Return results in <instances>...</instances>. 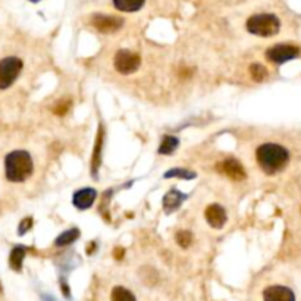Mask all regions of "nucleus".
Segmentation results:
<instances>
[{"mask_svg":"<svg viewBox=\"0 0 301 301\" xmlns=\"http://www.w3.org/2000/svg\"><path fill=\"white\" fill-rule=\"evenodd\" d=\"M187 198H188L187 194L181 193V191H178V190H171L169 193L165 194V197H163V200H162L163 209H165L168 213H171L173 210H178Z\"/></svg>","mask_w":301,"mask_h":301,"instance_id":"13","label":"nucleus"},{"mask_svg":"<svg viewBox=\"0 0 301 301\" xmlns=\"http://www.w3.org/2000/svg\"><path fill=\"white\" fill-rule=\"evenodd\" d=\"M298 55H300V49L292 44H276L266 50L267 61L276 65L292 61V59L298 58Z\"/></svg>","mask_w":301,"mask_h":301,"instance_id":"6","label":"nucleus"},{"mask_svg":"<svg viewBox=\"0 0 301 301\" xmlns=\"http://www.w3.org/2000/svg\"><path fill=\"white\" fill-rule=\"evenodd\" d=\"M33 2H37V0H33Z\"/></svg>","mask_w":301,"mask_h":301,"instance_id":"25","label":"nucleus"},{"mask_svg":"<svg viewBox=\"0 0 301 301\" xmlns=\"http://www.w3.org/2000/svg\"><path fill=\"white\" fill-rule=\"evenodd\" d=\"M78 238H80V231L77 228H72V229H68V231L62 232L59 237L56 238L55 244L58 247H65V245H69V244L75 242Z\"/></svg>","mask_w":301,"mask_h":301,"instance_id":"16","label":"nucleus"},{"mask_svg":"<svg viewBox=\"0 0 301 301\" xmlns=\"http://www.w3.org/2000/svg\"><path fill=\"white\" fill-rule=\"evenodd\" d=\"M204 216H206L207 223H209L212 228H215V229L223 228V225L226 223V219H228L225 209H223L222 206H219V204H210V206H207V207H206V212H204Z\"/></svg>","mask_w":301,"mask_h":301,"instance_id":"11","label":"nucleus"},{"mask_svg":"<svg viewBox=\"0 0 301 301\" xmlns=\"http://www.w3.org/2000/svg\"><path fill=\"white\" fill-rule=\"evenodd\" d=\"M165 178H182V179H194L195 173L182 168H176V169H171L165 173Z\"/></svg>","mask_w":301,"mask_h":301,"instance_id":"20","label":"nucleus"},{"mask_svg":"<svg viewBox=\"0 0 301 301\" xmlns=\"http://www.w3.org/2000/svg\"><path fill=\"white\" fill-rule=\"evenodd\" d=\"M33 157L28 151L14 150L5 159V173L11 182H22L33 173Z\"/></svg>","mask_w":301,"mask_h":301,"instance_id":"2","label":"nucleus"},{"mask_svg":"<svg viewBox=\"0 0 301 301\" xmlns=\"http://www.w3.org/2000/svg\"><path fill=\"white\" fill-rule=\"evenodd\" d=\"M22 61L17 56H9L0 61V90L12 86L22 71Z\"/></svg>","mask_w":301,"mask_h":301,"instance_id":"4","label":"nucleus"},{"mask_svg":"<svg viewBox=\"0 0 301 301\" xmlns=\"http://www.w3.org/2000/svg\"><path fill=\"white\" fill-rule=\"evenodd\" d=\"M124 254H125V250L121 248V247L115 248V251H113V256H115V258H118V260H121V258L124 257Z\"/></svg>","mask_w":301,"mask_h":301,"instance_id":"24","label":"nucleus"},{"mask_svg":"<svg viewBox=\"0 0 301 301\" xmlns=\"http://www.w3.org/2000/svg\"><path fill=\"white\" fill-rule=\"evenodd\" d=\"M112 301H137L135 295L124 286H115L112 289V295H110Z\"/></svg>","mask_w":301,"mask_h":301,"instance_id":"18","label":"nucleus"},{"mask_svg":"<svg viewBox=\"0 0 301 301\" xmlns=\"http://www.w3.org/2000/svg\"><path fill=\"white\" fill-rule=\"evenodd\" d=\"M256 160L266 175H275L286 166L289 153L279 144L264 143L256 150Z\"/></svg>","mask_w":301,"mask_h":301,"instance_id":"1","label":"nucleus"},{"mask_svg":"<svg viewBox=\"0 0 301 301\" xmlns=\"http://www.w3.org/2000/svg\"><path fill=\"white\" fill-rule=\"evenodd\" d=\"M71 109V100L69 99H62L59 102H56L55 108H53V113L58 116H64L68 113V110Z\"/></svg>","mask_w":301,"mask_h":301,"instance_id":"22","label":"nucleus"},{"mask_svg":"<svg viewBox=\"0 0 301 301\" xmlns=\"http://www.w3.org/2000/svg\"><path fill=\"white\" fill-rule=\"evenodd\" d=\"M103 146H105V127L100 124L99 131H97V138L93 147V154H91V176L97 179V173L102 166V154H103Z\"/></svg>","mask_w":301,"mask_h":301,"instance_id":"9","label":"nucleus"},{"mask_svg":"<svg viewBox=\"0 0 301 301\" xmlns=\"http://www.w3.org/2000/svg\"><path fill=\"white\" fill-rule=\"evenodd\" d=\"M91 25L103 33V34H113L118 30L122 28L124 25V20L119 17H112V15H102V14H96L91 18Z\"/></svg>","mask_w":301,"mask_h":301,"instance_id":"7","label":"nucleus"},{"mask_svg":"<svg viewBox=\"0 0 301 301\" xmlns=\"http://www.w3.org/2000/svg\"><path fill=\"white\" fill-rule=\"evenodd\" d=\"M216 169L219 173H223L234 181H242V179L247 178V172H245L244 166L241 165V162H238L237 159H225V160L217 163Z\"/></svg>","mask_w":301,"mask_h":301,"instance_id":"8","label":"nucleus"},{"mask_svg":"<svg viewBox=\"0 0 301 301\" xmlns=\"http://www.w3.org/2000/svg\"><path fill=\"white\" fill-rule=\"evenodd\" d=\"M247 31L258 37H273L279 33L280 21L272 14H258L248 18L245 24Z\"/></svg>","mask_w":301,"mask_h":301,"instance_id":"3","label":"nucleus"},{"mask_svg":"<svg viewBox=\"0 0 301 301\" xmlns=\"http://www.w3.org/2000/svg\"><path fill=\"white\" fill-rule=\"evenodd\" d=\"M264 301H295L292 289L282 285H272L263 291Z\"/></svg>","mask_w":301,"mask_h":301,"instance_id":"10","label":"nucleus"},{"mask_svg":"<svg viewBox=\"0 0 301 301\" xmlns=\"http://www.w3.org/2000/svg\"><path fill=\"white\" fill-rule=\"evenodd\" d=\"M250 75H251V78L254 80V81H257V83H261V81H264L266 78H267V69L263 66V65L260 64H253L250 66Z\"/></svg>","mask_w":301,"mask_h":301,"instance_id":"19","label":"nucleus"},{"mask_svg":"<svg viewBox=\"0 0 301 301\" xmlns=\"http://www.w3.org/2000/svg\"><path fill=\"white\" fill-rule=\"evenodd\" d=\"M96 197H97V191L94 188H83L74 194L72 203L77 209L87 210L93 206V203L96 201Z\"/></svg>","mask_w":301,"mask_h":301,"instance_id":"12","label":"nucleus"},{"mask_svg":"<svg viewBox=\"0 0 301 301\" xmlns=\"http://www.w3.org/2000/svg\"><path fill=\"white\" fill-rule=\"evenodd\" d=\"M141 65V58L138 53H134L131 50L122 49L118 50L113 58V66L115 69L122 75H131L134 74Z\"/></svg>","mask_w":301,"mask_h":301,"instance_id":"5","label":"nucleus"},{"mask_svg":"<svg viewBox=\"0 0 301 301\" xmlns=\"http://www.w3.org/2000/svg\"><path fill=\"white\" fill-rule=\"evenodd\" d=\"M0 289H2V288H0Z\"/></svg>","mask_w":301,"mask_h":301,"instance_id":"26","label":"nucleus"},{"mask_svg":"<svg viewBox=\"0 0 301 301\" xmlns=\"http://www.w3.org/2000/svg\"><path fill=\"white\" fill-rule=\"evenodd\" d=\"M179 146V140L173 135H165L162 140V144L159 147L160 154H172L176 150V147Z\"/></svg>","mask_w":301,"mask_h":301,"instance_id":"17","label":"nucleus"},{"mask_svg":"<svg viewBox=\"0 0 301 301\" xmlns=\"http://www.w3.org/2000/svg\"><path fill=\"white\" fill-rule=\"evenodd\" d=\"M144 3L146 0H113V6L121 12H137Z\"/></svg>","mask_w":301,"mask_h":301,"instance_id":"14","label":"nucleus"},{"mask_svg":"<svg viewBox=\"0 0 301 301\" xmlns=\"http://www.w3.org/2000/svg\"><path fill=\"white\" fill-rule=\"evenodd\" d=\"M176 241L182 248H187L193 242V234L190 231H178L176 232Z\"/></svg>","mask_w":301,"mask_h":301,"instance_id":"21","label":"nucleus"},{"mask_svg":"<svg viewBox=\"0 0 301 301\" xmlns=\"http://www.w3.org/2000/svg\"><path fill=\"white\" fill-rule=\"evenodd\" d=\"M33 226V219L31 217H25L20 223V228H18V234L20 235H24L25 232H28V229H31Z\"/></svg>","mask_w":301,"mask_h":301,"instance_id":"23","label":"nucleus"},{"mask_svg":"<svg viewBox=\"0 0 301 301\" xmlns=\"http://www.w3.org/2000/svg\"><path fill=\"white\" fill-rule=\"evenodd\" d=\"M27 254V248L22 247V245H17L12 251H11V256H9V264L14 270L20 272L22 267V261L25 258Z\"/></svg>","mask_w":301,"mask_h":301,"instance_id":"15","label":"nucleus"}]
</instances>
